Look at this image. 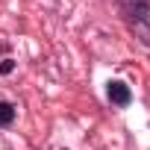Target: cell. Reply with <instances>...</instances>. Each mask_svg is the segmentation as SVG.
I'll return each mask as SVG.
<instances>
[{"label":"cell","instance_id":"277c9868","mask_svg":"<svg viewBox=\"0 0 150 150\" xmlns=\"http://www.w3.org/2000/svg\"><path fill=\"white\" fill-rule=\"evenodd\" d=\"M12 68H15L12 59H3V62H0V74H12Z\"/></svg>","mask_w":150,"mask_h":150},{"label":"cell","instance_id":"7a4b0ae2","mask_svg":"<svg viewBox=\"0 0 150 150\" xmlns=\"http://www.w3.org/2000/svg\"><path fill=\"white\" fill-rule=\"evenodd\" d=\"M106 94H109V100H112L115 106H129V103H132V91H129V86L121 83V80H112V83L106 86Z\"/></svg>","mask_w":150,"mask_h":150},{"label":"cell","instance_id":"3957f363","mask_svg":"<svg viewBox=\"0 0 150 150\" xmlns=\"http://www.w3.org/2000/svg\"><path fill=\"white\" fill-rule=\"evenodd\" d=\"M15 121V106L6 103V100H0V127H9Z\"/></svg>","mask_w":150,"mask_h":150},{"label":"cell","instance_id":"6da1fadb","mask_svg":"<svg viewBox=\"0 0 150 150\" xmlns=\"http://www.w3.org/2000/svg\"><path fill=\"white\" fill-rule=\"evenodd\" d=\"M118 9L129 33L144 47H150V0H118Z\"/></svg>","mask_w":150,"mask_h":150}]
</instances>
